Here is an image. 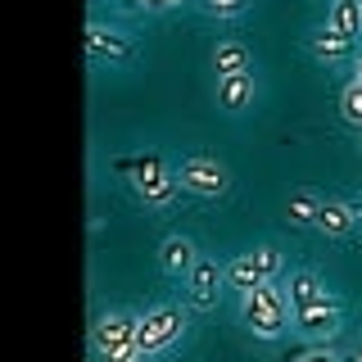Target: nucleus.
I'll return each instance as SVG.
<instances>
[{
  "label": "nucleus",
  "mask_w": 362,
  "mask_h": 362,
  "mask_svg": "<svg viewBox=\"0 0 362 362\" xmlns=\"http://www.w3.org/2000/svg\"><path fill=\"white\" fill-rule=\"evenodd\" d=\"M286 294H290V308H294V313H303V308H322V303H335V294L326 290L322 281L313 276V272H294L290 286H286Z\"/></svg>",
  "instance_id": "nucleus-10"
},
{
  "label": "nucleus",
  "mask_w": 362,
  "mask_h": 362,
  "mask_svg": "<svg viewBox=\"0 0 362 362\" xmlns=\"http://www.w3.org/2000/svg\"><path fill=\"white\" fill-rule=\"evenodd\" d=\"M177 181L181 190H190V195H204V199H222L226 186H231V173L218 163V158H204V154H190L181 158L177 168Z\"/></svg>",
  "instance_id": "nucleus-5"
},
{
  "label": "nucleus",
  "mask_w": 362,
  "mask_h": 362,
  "mask_svg": "<svg viewBox=\"0 0 362 362\" xmlns=\"http://www.w3.org/2000/svg\"><path fill=\"white\" fill-rule=\"evenodd\" d=\"M354 213H349V204L339 199H322V209H317V231L322 235H349L354 231Z\"/></svg>",
  "instance_id": "nucleus-16"
},
{
  "label": "nucleus",
  "mask_w": 362,
  "mask_h": 362,
  "mask_svg": "<svg viewBox=\"0 0 362 362\" xmlns=\"http://www.w3.org/2000/svg\"><path fill=\"white\" fill-rule=\"evenodd\" d=\"M308 45H313V54H317L322 64H344V59H354V45H358V41L339 37L335 28H317Z\"/></svg>",
  "instance_id": "nucleus-13"
},
{
  "label": "nucleus",
  "mask_w": 362,
  "mask_h": 362,
  "mask_svg": "<svg viewBox=\"0 0 362 362\" xmlns=\"http://www.w3.org/2000/svg\"><path fill=\"white\" fill-rule=\"evenodd\" d=\"M105 362H136V358H105Z\"/></svg>",
  "instance_id": "nucleus-23"
},
{
  "label": "nucleus",
  "mask_w": 362,
  "mask_h": 362,
  "mask_svg": "<svg viewBox=\"0 0 362 362\" xmlns=\"http://www.w3.org/2000/svg\"><path fill=\"white\" fill-rule=\"evenodd\" d=\"M354 358H358V362H362V344H358V354H354Z\"/></svg>",
  "instance_id": "nucleus-26"
},
{
  "label": "nucleus",
  "mask_w": 362,
  "mask_h": 362,
  "mask_svg": "<svg viewBox=\"0 0 362 362\" xmlns=\"http://www.w3.org/2000/svg\"><path fill=\"white\" fill-rule=\"evenodd\" d=\"M181 331H186V313L177 303H158V308H150L136 322V354L141 358L163 354V349H173L181 339Z\"/></svg>",
  "instance_id": "nucleus-2"
},
{
  "label": "nucleus",
  "mask_w": 362,
  "mask_h": 362,
  "mask_svg": "<svg viewBox=\"0 0 362 362\" xmlns=\"http://www.w3.org/2000/svg\"><path fill=\"white\" fill-rule=\"evenodd\" d=\"M349 213H354V222L362 226V199H349Z\"/></svg>",
  "instance_id": "nucleus-22"
},
{
  "label": "nucleus",
  "mask_w": 362,
  "mask_h": 362,
  "mask_svg": "<svg viewBox=\"0 0 362 362\" xmlns=\"http://www.w3.org/2000/svg\"><path fill=\"white\" fill-rule=\"evenodd\" d=\"M294 362H335V354L331 349H308V354H299Z\"/></svg>",
  "instance_id": "nucleus-20"
},
{
  "label": "nucleus",
  "mask_w": 362,
  "mask_h": 362,
  "mask_svg": "<svg viewBox=\"0 0 362 362\" xmlns=\"http://www.w3.org/2000/svg\"><path fill=\"white\" fill-rule=\"evenodd\" d=\"M294 326H299L303 339H317V344H326V339L339 335V326H344V317H339V303H322V308H303L294 313Z\"/></svg>",
  "instance_id": "nucleus-8"
},
{
  "label": "nucleus",
  "mask_w": 362,
  "mask_h": 362,
  "mask_svg": "<svg viewBox=\"0 0 362 362\" xmlns=\"http://www.w3.org/2000/svg\"><path fill=\"white\" fill-rule=\"evenodd\" d=\"M222 286H226V267H218L213 258H199L195 272L186 276V299H190V308H199V313L218 308Z\"/></svg>",
  "instance_id": "nucleus-6"
},
{
  "label": "nucleus",
  "mask_w": 362,
  "mask_h": 362,
  "mask_svg": "<svg viewBox=\"0 0 362 362\" xmlns=\"http://www.w3.org/2000/svg\"><path fill=\"white\" fill-rule=\"evenodd\" d=\"M204 5H209L218 18H235V14H245V5H249V0H204Z\"/></svg>",
  "instance_id": "nucleus-19"
},
{
  "label": "nucleus",
  "mask_w": 362,
  "mask_h": 362,
  "mask_svg": "<svg viewBox=\"0 0 362 362\" xmlns=\"http://www.w3.org/2000/svg\"><path fill=\"white\" fill-rule=\"evenodd\" d=\"M195 263H199V254H195V240H190V235H168V240L158 245V267L173 281H186L190 272H195Z\"/></svg>",
  "instance_id": "nucleus-9"
},
{
  "label": "nucleus",
  "mask_w": 362,
  "mask_h": 362,
  "mask_svg": "<svg viewBox=\"0 0 362 362\" xmlns=\"http://www.w3.org/2000/svg\"><path fill=\"white\" fill-rule=\"evenodd\" d=\"M136 322H141V317H132V313H105L95 326H90L95 354L100 358H136V362H145L136 354Z\"/></svg>",
  "instance_id": "nucleus-4"
},
{
  "label": "nucleus",
  "mask_w": 362,
  "mask_h": 362,
  "mask_svg": "<svg viewBox=\"0 0 362 362\" xmlns=\"http://www.w3.org/2000/svg\"><path fill=\"white\" fill-rule=\"evenodd\" d=\"M358 82H362V54H358Z\"/></svg>",
  "instance_id": "nucleus-25"
},
{
  "label": "nucleus",
  "mask_w": 362,
  "mask_h": 362,
  "mask_svg": "<svg viewBox=\"0 0 362 362\" xmlns=\"http://www.w3.org/2000/svg\"><path fill=\"white\" fill-rule=\"evenodd\" d=\"M326 28H335L339 37L358 41L362 37V0H331V9H326Z\"/></svg>",
  "instance_id": "nucleus-15"
},
{
  "label": "nucleus",
  "mask_w": 362,
  "mask_h": 362,
  "mask_svg": "<svg viewBox=\"0 0 362 362\" xmlns=\"http://www.w3.org/2000/svg\"><path fill=\"white\" fill-rule=\"evenodd\" d=\"M254 95H258L254 73H245V77H218V105H222V109L240 113V109L254 105Z\"/></svg>",
  "instance_id": "nucleus-14"
},
{
  "label": "nucleus",
  "mask_w": 362,
  "mask_h": 362,
  "mask_svg": "<svg viewBox=\"0 0 362 362\" xmlns=\"http://www.w3.org/2000/svg\"><path fill=\"white\" fill-rule=\"evenodd\" d=\"M132 186L150 209H168V204L177 199L181 181H177V168L163 163V154H141L136 168H132Z\"/></svg>",
  "instance_id": "nucleus-3"
},
{
  "label": "nucleus",
  "mask_w": 362,
  "mask_h": 362,
  "mask_svg": "<svg viewBox=\"0 0 362 362\" xmlns=\"http://www.w3.org/2000/svg\"><path fill=\"white\" fill-rule=\"evenodd\" d=\"M317 209H322V199H317L313 190H294V195L286 199L290 226H317Z\"/></svg>",
  "instance_id": "nucleus-17"
},
{
  "label": "nucleus",
  "mask_w": 362,
  "mask_h": 362,
  "mask_svg": "<svg viewBox=\"0 0 362 362\" xmlns=\"http://www.w3.org/2000/svg\"><path fill=\"white\" fill-rule=\"evenodd\" d=\"M267 267L258 263V254H240L235 263H226V286L231 290H240V294H249V290H258V286H267Z\"/></svg>",
  "instance_id": "nucleus-12"
},
{
  "label": "nucleus",
  "mask_w": 362,
  "mask_h": 362,
  "mask_svg": "<svg viewBox=\"0 0 362 362\" xmlns=\"http://www.w3.org/2000/svg\"><path fill=\"white\" fill-rule=\"evenodd\" d=\"M86 54H90V59H105V64H132L136 45H132V37H122L118 28L86 23Z\"/></svg>",
  "instance_id": "nucleus-7"
},
{
  "label": "nucleus",
  "mask_w": 362,
  "mask_h": 362,
  "mask_svg": "<svg viewBox=\"0 0 362 362\" xmlns=\"http://www.w3.org/2000/svg\"><path fill=\"white\" fill-rule=\"evenodd\" d=\"M213 73L218 77H245L254 73V54H249L245 41H222L218 50H213Z\"/></svg>",
  "instance_id": "nucleus-11"
},
{
  "label": "nucleus",
  "mask_w": 362,
  "mask_h": 362,
  "mask_svg": "<svg viewBox=\"0 0 362 362\" xmlns=\"http://www.w3.org/2000/svg\"><path fill=\"white\" fill-rule=\"evenodd\" d=\"M177 5H186V0H168V9H177Z\"/></svg>",
  "instance_id": "nucleus-24"
},
{
  "label": "nucleus",
  "mask_w": 362,
  "mask_h": 362,
  "mask_svg": "<svg viewBox=\"0 0 362 362\" xmlns=\"http://www.w3.org/2000/svg\"><path fill=\"white\" fill-rule=\"evenodd\" d=\"M286 313H290V294L281 290L276 281L240 294V317H245V326L258 339H276L281 331H286Z\"/></svg>",
  "instance_id": "nucleus-1"
},
{
  "label": "nucleus",
  "mask_w": 362,
  "mask_h": 362,
  "mask_svg": "<svg viewBox=\"0 0 362 362\" xmlns=\"http://www.w3.org/2000/svg\"><path fill=\"white\" fill-rule=\"evenodd\" d=\"M339 118H344L349 127L362 132V82H358V77H354L344 90H339Z\"/></svg>",
  "instance_id": "nucleus-18"
},
{
  "label": "nucleus",
  "mask_w": 362,
  "mask_h": 362,
  "mask_svg": "<svg viewBox=\"0 0 362 362\" xmlns=\"http://www.w3.org/2000/svg\"><path fill=\"white\" fill-rule=\"evenodd\" d=\"M136 9H150V14H163L168 0H136Z\"/></svg>",
  "instance_id": "nucleus-21"
}]
</instances>
